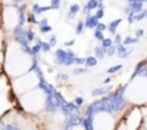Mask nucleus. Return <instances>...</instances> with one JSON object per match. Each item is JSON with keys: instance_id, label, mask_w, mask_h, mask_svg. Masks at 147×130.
<instances>
[{"instance_id": "obj_3", "label": "nucleus", "mask_w": 147, "mask_h": 130, "mask_svg": "<svg viewBox=\"0 0 147 130\" xmlns=\"http://www.w3.org/2000/svg\"><path fill=\"white\" fill-rule=\"evenodd\" d=\"M130 107L123 106L121 108H107L101 107L94 110L90 118V127L95 130H113L120 129V124Z\"/></svg>"}, {"instance_id": "obj_1", "label": "nucleus", "mask_w": 147, "mask_h": 130, "mask_svg": "<svg viewBox=\"0 0 147 130\" xmlns=\"http://www.w3.org/2000/svg\"><path fill=\"white\" fill-rule=\"evenodd\" d=\"M121 101L128 107H147V70L136 72L121 91Z\"/></svg>"}, {"instance_id": "obj_6", "label": "nucleus", "mask_w": 147, "mask_h": 130, "mask_svg": "<svg viewBox=\"0 0 147 130\" xmlns=\"http://www.w3.org/2000/svg\"><path fill=\"white\" fill-rule=\"evenodd\" d=\"M146 110H143V121H141V130H147V107H144Z\"/></svg>"}, {"instance_id": "obj_2", "label": "nucleus", "mask_w": 147, "mask_h": 130, "mask_svg": "<svg viewBox=\"0 0 147 130\" xmlns=\"http://www.w3.org/2000/svg\"><path fill=\"white\" fill-rule=\"evenodd\" d=\"M49 91L45 87H36L28 93H23L20 97V107L25 113L32 117H39L45 113H49Z\"/></svg>"}, {"instance_id": "obj_4", "label": "nucleus", "mask_w": 147, "mask_h": 130, "mask_svg": "<svg viewBox=\"0 0 147 130\" xmlns=\"http://www.w3.org/2000/svg\"><path fill=\"white\" fill-rule=\"evenodd\" d=\"M15 83H16L15 91L18 94H23V93H28V91L39 87L40 83H42V78H40V74L33 68V70H30V71L16 77Z\"/></svg>"}, {"instance_id": "obj_5", "label": "nucleus", "mask_w": 147, "mask_h": 130, "mask_svg": "<svg viewBox=\"0 0 147 130\" xmlns=\"http://www.w3.org/2000/svg\"><path fill=\"white\" fill-rule=\"evenodd\" d=\"M143 107H130L128 111L125 113L120 127L124 129H130V130H138L141 127V121H143Z\"/></svg>"}]
</instances>
